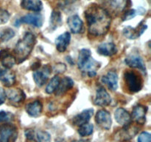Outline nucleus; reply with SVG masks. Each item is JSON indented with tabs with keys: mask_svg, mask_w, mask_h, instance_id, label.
Returning a JSON list of instances; mask_svg holds the SVG:
<instances>
[{
	"mask_svg": "<svg viewBox=\"0 0 151 142\" xmlns=\"http://www.w3.org/2000/svg\"><path fill=\"white\" fill-rule=\"evenodd\" d=\"M88 30L94 36L106 35L111 26V18L109 12L101 6L92 4L85 11Z\"/></svg>",
	"mask_w": 151,
	"mask_h": 142,
	"instance_id": "nucleus-1",
	"label": "nucleus"
},
{
	"mask_svg": "<svg viewBox=\"0 0 151 142\" xmlns=\"http://www.w3.org/2000/svg\"><path fill=\"white\" fill-rule=\"evenodd\" d=\"M36 44V37L32 33L27 32L15 46V59L20 64L27 59Z\"/></svg>",
	"mask_w": 151,
	"mask_h": 142,
	"instance_id": "nucleus-2",
	"label": "nucleus"
},
{
	"mask_svg": "<svg viewBox=\"0 0 151 142\" xmlns=\"http://www.w3.org/2000/svg\"><path fill=\"white\" fill-rule=\"evenodd\" d=\"M78 66L83 72H87V75L89 77H94L97 75V71L100 67L101 64L91 57L90 50L84 48L79 53Z\"/></svg>",
	"mask_w": 151,
	"mask_h": 142,
	"instance_id": "nucleus-3",
	"label": "nucleus"
},
{
	"mask_svg": "<svg viewBox=\"0 0 151 142\" xmlns=\"http://www.w3.org/2000/svg\"><path fill=\"white\" fill-rule=\"evenodd\" d=\"M124 80L128 90L131 93H137L142 88L143 81L141 77L132 70H126L124 73Z\"/></svg>",
	"mask_w": 151,
	"mask_h": 142,
	"instance_id": "nucleus-4",
	"label": "nucleus"
},
{
	"mask_svg": "<svg viewBox=\"0 0 151 142\" xmlns=\"http://www.w3.org/2000/svg\"><path fill=\"white\" fill-rule=\"evenodd\" d=\"M17 127L9 123L0 124V142H16Z\"/></svg>",
	"mask_w": 151,
	"mask_h": 142,
	"instance_id": "nucleus-5",
	"label": "nucleus"
},
{
	"mask_svg": "<svg viewBox=\"0 0 151 142\" xmlns=\"http://www.w3.org/2000/svg\"><path fill=\"white\" fill-rule=\"evenodd\" d=\"M22 24L33 25L36 28H41L43 25V17L39 13H28L15 22L14 25L19 27Z\"/></svg>",
	"mask_w": 151,
	"mask_h": 142,
	"instance_id": "nucleus-6",
	"label": "nucleus"
},
{
	"mask_svg": "<svg viewBox=\"0 0 151 142\" xmlns=\"http://www.w3.org/2000/svg\"><path fill=\"white\" fill-rule=\"evenodd\" d=\"M52 68L50 65L46 64L41 69L37 70L33 72V79L38 87H42L47 83L49 76L51 74Z\"/></svg>",
	"mask_w": 151,
	"mask_h": 142,
	"instance_id": "nucleus-7",
	"label": "nucleus"
},
{
	"mask_svg": "<svg viewBox=\"0 0 151 142\" xmlns=\"http://www.w3.org/2000/svg\"><path fill=\"white\" fill-rule=\"evenodd\" d=\"M5 93L6 98H7L9 101L15 106L20 105L24 101L25 99H26L25 93L20 88L9 89L5 92Z\"/></svg>",
	"mask_w": 151,
	"mask_h": 142,
	"instance_id": "nucleus-8",
	"label": "nucleus"
},
{
	"mask_svg": "<svg viewBox=\"0 0 151 142\" xmlns=\"http://www.w3.org/2000/svg\"><path fill=\"white\" fill-rule=\"evenodd\" d=\"M96 123L104 130H110L112 124L111 114L106 109H100L97 111L95 115Z\"/></svg>",
	"mask_w": 151,
	"mask_h": 142,
	"instance_id": "nucleus-9",
	"label": "nucleus"
},
{
	"mask_svg": "<svg viewBox=\"0 0 151 142\" xmlns=\"http://www.w3.org/2000/svg\"><path fill=\"white\" fill-rule=\"evenodd\" d=\"M111 103V97L104 87H100L97 90L94 104L97 106H106Z\"/></svg>",
	"mask_w": 151,
	"mask_h": 142,
	"instance_id": "nucleus-10",
	"label": "nucleus"
},
{
	"mask_svg": "<svg viewBox=\"0 0 151 142\" xmlns=\"http://www.w3.org/2000/svg\"><path fill=\"white\" fill-rule=\"evenodd\" d=\"M147 28V25L141 22L140 25L136 28H132L131 26L125 27L123 29V34L126 38L129 39H136L146 30Z\"/></svg>",
	"mask_w": 151,
	"mask_h": 142,
	"instance_id": "nucleus-11",
	"label": "nucleus"
},
{
	"mask_svg": "<svg viewBox=\"0 0 151 142\" xmlns=\"http://www.w3.org/2000/svg\"><path fill=\"white\" fill-rule=\"evenodd\" d=\"M147 108L144 105L139 104L134 107L132 114L131 115V119L139 124H144L146 121V113Z\"/></svg>",
	"mask_w": 151,
	"mask_h": 142,
	"instance_id": "nucleus-12",
	"label": "nucleus"
},
{
	"mask_svg": "<svg viewBox=\"0 0 151 142\" xmlns=\"http://www.w3.org/2000/svg\"><path fill=\"white\" fill-rule=\"evenodd\" d=\"M125 63L128 67L139 69L144 73H146V66L144 60L138 55H131L125 59Z\"/></svg>",
	"mask_w": 151,
	"mask_h": 142,
	"instance_id": "nucleus-13",
	"label": "nucleus"
},
{
	"mask_svg": "<svg viewBox=\"0 0 151 142\" xmlns=\"http://www.w3.org/2000/svg\"><path fill=\"white\" fill-rule=\"evenodd\" d=\"M0 81L5 87H12L16 83V75L9 69L0 67Z\"/></svg>",
	"mask_w": 151,
	"mask_h": 142,
	"instance_id": "nucleus-14",
	"label": "nucleus"
},
{
	"mask_svg": "<svg viewBox=\"0 0 151 142\" xmlns=\"http://www.w3.org/2000/svg\"><path fill=\"white\" fill-rule=\"evenodd\" d=\"M93 115H94V109L92 108L85 109V110L82 111L79 114H78L76 116L74 117L73 124L75 126L81 127L83 124H87L90 121Z\"/></svg>",
	"mask_w": 151,
	"mask_h": 142,
	"instance_id": "nucleus-15",
	"label": "nucleus"
},
{
	"mask_svg": "<svg viewBox=\"0 0 151 142\" xmlns=\"http://www.w3.org/2000/svg\"><path fill=\"white\" fill-rule=\"evenodd\" d=\"M114 118L116 122L123 127L129 125L131 123V114L124 108H118L114 112Z\"/></svg>",
	"mask_w": 151,
	"mask_h": 142,
	"instance_id": "nucleus-16",
	"label": "nucleus"
},
{
	"mask_svg": "<svg viewBox=\"0 0 151 142\" xmlns=\"http://www.w3.org/2000/svg\"><path fill=\"white\" fill-rule=\"evenodd\" d=\"M102 81L106 84L110 90H116L118 88V75L114 70H111L107 72L106 75L103 76Z\"/></svg>",
	"mask_w": 151,
	"mask_h": 142,
	"instance_id": "nucleus-17",
	"label": "nucleus"
},
{
	"mask_svg": "<svg viewBox=\"0 0 151 142\" xmlns=\"http://www.w3.org/2000/svg\"><path fill=\"white\" fill-rule=\"evenodd\" d=\"M97 51L101 56H112L117 53V47L112 42H105L97 47Z\"/></svg>",
	"mask_w": 151,
	"mask_h": 142,
	"instance_id": "nucleus-18",
	"label": "nucleus"
},
{
	"mask_svg": "<svg viewBox=\"0 0 151 142\" xmlns=\"http://www.w3.org/2000/svg\"><path fill=\"white\" fill-rule=\"evenodd\" d=\"M67 24L72 33H80L83 28V23L81 18L77 15L69 16L67 19Z\"/></svg>",
	"mask_w": 151,
	"mask_h": 142,
	"instance_id": "nucleus-19",
	"label": "nucleus"
},
{
	"mask_svg": "<svg viewBox=\"0 0 151 142\" xmlns=\"http://www.w3.org/2000/svg\"><path fill=\"white\" fill-rule=\"evenodd\" d=\"M71 40V35L69 32H65L60 34L55 39L56 49L60 53L66 51L69 45Z\"/></svg>",
	"mask_w": 151,
	"mask_h": 142,
	"instance_id": "nucleus-20",
	"label": "nucleus"
},
{
	"mask_svg": "<svg viewBox=\"0 0 151 142\" xmlns=\"http://www.w3.org/2000/svg\"><path fill=\"white\" fill-rule=\"evenodd\" d=\"M43 110V105L38 100L30 102L26 105V111L28 115L31 117L37 118L41 115Z\"/></svg>",
	"mask_w": 151,
	"mask_h": 142,
	"instance_id": "nucleus-21",
	"label": "nucleus"
},
{
	"mask_svg": "<svg viewBox=\"0 0 151 142\" xmlns=\"http://www.w3.org/2000/svg\"><path fill=\"white\" fill-rule=\"evenodd\" d=\"M0 62L6 69H10L16 64V61L14 56L10 53L7 50H1L0 51Z\"/></svg>",
	"mask_w": 151,
	"mask_h": 142,
	"instance_id": "nucleus-22",
	"label": "nucleus"
},
{
	"mask_svg": "<svg viewBox=\"0 0 151 142\" xmlns=\"http://www.w3.org/2000/svg\"><path fill=\"white\" fill-rule=\"evenodd\" d=\"M21 7L24 10L36 13L42 10L43 4L41 0H22Z\"/></svg>",
	"mask_w": 151,
	"mask_h": 142,
	"instance_id": "nucleus-23",
	"label": "nucleus"
},
{
	"mask_svg": "<svg viewBox=\"0 0 151 142\" xmlns=\"http://www.w3.org/2000/svg\"><path fill=\"white\" fill-rule=\"evenodd\" d=\"M138 127H137L136 126H132L129 124L126 127H123V129L118 133L117 136L120 138L121 141L129 140L134 137V135L138 133Z\"/></svg>",
	"mask_w": 151,
	"mask_h": 142,
	"instance_id": "nucleus-24",
	"label": "nucleus"
},
{
	"mask_svg": "<svg viewBox=\"0 0 151 142\" xmlns=\"http://www.w3.org/2000/svg\"><path fill=\"white\" fill-rule=\"evenodd\" d=\"M74 86V81L70 77H64L63 79L60 80V84H59L57 90L55 91L56 96H61L63 95L65 93L72 88Z\"/></svg>",
	"mask_w": 151,
	"mask_h": 142,
	"instance_id": "nucleus-25",
	"label": "nucleus"
},
{
	"mask_svg": "<svg viewBox=\"0 0 151 142\" xmlns=\"http://www.w3.org/2000/svg\"><path fill=\"white\" fill-rule=\"evenodd\" d=\"M109 7L114 12L119 13L126 7L128 0H106Z\"/></svg>",
	"mask_w": 151,
	"mask_h": 142,
	"instance_id": "nucleus-26",
	"label": "nucleus"
},
{
	"mask_svg": "<svg viewBox=\"0 0 151 142\" xmlns=\"http://www.w3.org/2000/svg\"><path fill=\"white\" fill-rule=\"evenodd\" d=\"M62 23L61 13L58 10H54L52 12L50 21V28L52 30H55L56 28H58Z\"/></svg>",
	"mask_w": 151,
	"mask_h": 142,
	"instance_id": "nucleus-27",
	"label": "nucleus"
},
{
	"mask_svg": "<svg viewBox=\"0 0 151 142\" xmlns=\"http://www.w3.org/2000/svg\"><path fill=\"white\" fill-rule=\"evenodd\" d=\"M60 78L58 75H55L54 77H52L47 84V87H46V93L47 94H52V93H55L58 87L59 84H60Z\"/></svg>",
	"mask_w": 151,
	"mask_h": 142,
	"instance_id": "nucleus-28",
	"label": "nucleus"
},
{
	"mask_svg": "<svg viewBox=\"0 0 151 142\" xmlns=\"http://www.w3.org/2000/svg\"><path fill=\"white\" fill-rule=\"evenodd\" d=\"M93 130H94L93 124L87 123V124H85L80 127L79 130H78V133L82 137H86V136H88L92 134Z\"/></svg>",
	"mask_w": 151,
	"mask_h": 142,
	"instance_id": "nucleus-29",
	"label": "nucleus"
},
{
	"mask_svg": "<svg viewBox=\"0 0 151 142\" xmlns=\"http://www.w3.org/2000/svg\"><path fill=\"white\" fill-rule=\"evenodd\" d=\"M14 36L15 32L13 30H12L11 28H6V29L3 30L0 33V41L2 42H5L13 38Z\"/></svg>",
	"mask_w": 151,
	"mask_h": 142,
	"instance_id": "nucleus-30",
	"label": "nucleus"
},
{
	"mask_svg": "<svg viewBox=\"0 0 151 142\" xmlns=\"http://www.w3.org/2000/svg\"><path fill=\"white\" fill-rule=\"evenodd\" d=\"M36 140L38 142H50L51 141V137L50 135L47 131L44 130H39L36 133Z\"/></svg>",
	"mask_w": 151,
	"mask_h": 142,
	"instance_id": "nucleus-31",
	"label": "nucleus"
},
{
	"mask_svg": "<svg viewBox=\"0 0 151 142\" xmlns=\"http://www.w3.org/2000/svg\"><path fill=\"white\" fill-rule=\"evenodd\" d=\"M14 120V115L10 112L0 111V123H9Z\"/></svg>",
	"mask_w": 151,
	"mask_h": 142,
	"instance_id": "nucleus-32",
	"label": "nucleus"
},
{
	"mask_svg": "<svg viewBox=\"0 0 151 142\" xmlns=\"http://www.w3.org/2000/svg\"><path fill=\"white\" fill-rule=\"evenodd\" d=\"M10 13L6 10L0 8V25H3L7 22L10 19Z\"/></svg>",
	"mask_w": 151,
	"mask_h": 142,
	"instance_id": "nucleus-33",
	"label": "nucleus"
},
{
	"mask_svg": "<svg viewBox=\"0 0 151 142\" xmlns=\"http://www.w3.org/2000/svg\"><path fill=\"white\" fill-rule=\"evenodd\" d=\"M138 142H151V135L148 132H142L138 137Z\"/></svg>",
	"mask_w": 151,
	"mask_h": 142,
	"instance_id": "nucleus-34",
	"label": "nucleus"
},
{
	"mask_svg": "<svg viewBox=\"0 0 151 142\" xmlns=\"http://www.w3.org/2000/svg\"><path fill=\"white\" fill-rule=\"evenodd\" d=\"M137 14V11L134 9H131V10H128V11L125 12V14L123 15V17H122V20L126 21L129 20V19H133L134 17H135Z\"/></svg>",
	"mask_w": 151,
	"mask_h": 142,
	"instance_id": "nucleus-35",
	"label": "nucleus"
},
{
	"mask_svg": "<svg viewBox=\"0 0 151 142\" xmlns=\"http://www.w3.org/2000/svg\"><path fill=\"white\" fill-rule=\"evenodd\" d=\"M66 70V67L64 64L58 63L55 65L54 67V71H55V72H57V73H63Z\"/></svg>",
	"mask_w": 151,
	"mask_h": 142,
	"instance_id": "nucleus-36",
	"label": "nucleus"
},
{
	"mask_svg": "<svg viewBox=\"0 0 151 142\" xmlns=\"http://www.w3.org/2000/svg\"><path fill=\"white\" fill-rule=\"evenodd\" d=\"M76 1L77 0H62L60 5L62 8H65L66 7H69V5H71Z\"/></svg>",
	"mask_w": 151,
	"mask_h": 142,
	"instance_id": "nucleus-37",
	"label": "nucleus"
},
{
	"mask_svg": "<svg viewBox=\"0 0 151 142\" xmlns=\"http://www.w3.org/2000/svg\"><path fill=\"white\" fill-rule=\"evenodd\" d=\"M6 99V93L4 89L0 87V105L4 103Z\"/></svg>",
	"mask_w": 151,
	"mask_h": 142,
	"instance_id": "nucleus-38",
	"label": "nucleus"
},
{
	"mask_svg": "<svg viewBox=\"0 0 151 142\" xmlns=\"http://www.w3.org/2000/svg\"><path fill=\"white\" fill-rule=\"evenodd\" d=\"M25 135H26L27 138L29 139V140H32L34 138V133L32 130H27L25 132Z\"/></svg>",
	"mask_w": 151,
	"mask_h": 142,
	"instance_id": "nucleus-39",
	"label": "nucleus"
},
{
	"mask_svg": "<svg viewBox=\"0 0 151 142\" xmlns=\"http://www.w3.org/2000/svg\"><path fill=\"white\" fill-rule=\"evenodd\" d=\"M72 142H90L88 140H78V141H74Z\"/></svg>",
	"mask_w": 151,
	"mask_h": 142,
	"instance_id": "nucleus-40",
	"label": "nucleus"
},
{
	"mask_svg": "<svg viewBox=\"0 0 151 142\" xmlns=\"http://www.w3.org/2000/svg\"><path fill=\"white\" fill-rule=\"evenodd\" d=\"M55 142H65V141L64 140H63V139H58Z\"/></svg>",
	"mask_w": 151,
	"mask_h": 142,
	"instance_id": "nucleus-41",
	"label": "nucleus"
}]
</instances>
